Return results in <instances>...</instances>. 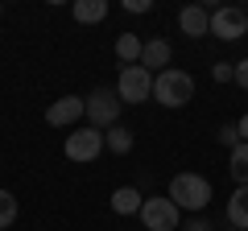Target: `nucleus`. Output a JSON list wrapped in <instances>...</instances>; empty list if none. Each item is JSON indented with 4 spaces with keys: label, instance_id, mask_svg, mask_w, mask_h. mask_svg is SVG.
<instances>
[{
    "label": "nucleus",
    "instance_id": "obj_11",
    "mask_svg": "<svg viewBox=\"0 0 248 231\" xmlns=\"http://www.w3.org/2000/svg\"><path fill=\"white\" fill-rule=\"evenodd\" d=\"M141 202H145V194L137 186H120V190H112V211L116 215H141Z\"/></svg>",
    "mask_w": 248,
    "mask_h": 231
},
{
    "label": "nucleus",
    "instance_id": "obj_24",
    "mask_svg": "<svg viewBox=\"0 0 248 231\" xmlns=\"http://www.w3.org/2000/svg\"><path fill=\"white\" fill-rule=\"evenodd\" d=\"M0 17H4V9H0Z\"/></svg>",
    "mask_w": 248,
    "mask_h": 231
},
{
    "label": "nucleus",
    "instance_id": "obj_20",
    "mask_svg": "<svg viewBox=\"0 0 248 231\" xmlns=\"http://www.w3.org/2000/svg\"><path fill=\"white\" fill-rule=\"evenodd\" d=\"M149 9H153L149 0H124V13H133V17H145Z\"/></svg>",
    "mask_w": 248,
    "mask_h": 231
},
{
    "label": "nucleus",
    "instance_id": "obj_21",
    "mask_svg": "<svg viewBox=\"0 0 248 231\" xmlns=\"http://www.w3.org/2000/svg\"><path fill=\"white\" fill-rule=\"evenodd\" d=\"M232 83H240V87L248 91V58H240V62H236V79H232Z\"/></svg>",
    "mask_w": 248,
    "mask_h": 231
},
{
    "label": "nucleus",
    "instance_id": "obj_15",
    "mask_svg": "<svg viewBox=\"0 0 248 231\" xmlns=\"http://www.w3.org/2000/svg\"><path fill=\"white\" fill-rule=\"evenodd\" d=\"M141 37H137V33H120V37H116V58H120V66H137V62H141Z\"/></svg>",
    "mask_w": 248,
    "mask_h": 231
},
{
    "label": "nucleus",
    "instance_id": "obj_16",
    "mask_svg": "<svg viewBox=\"0 0 248 231\" xmlns=\"http://www.w3.org/2000/svg\"><path fill=\"white\" fill-rule=\"evenodd\" d=\"M228 173H232L236 186H248V144H244V141L228 153Z\"/></svg>",
    "mask_w": 248,
    "mask_h": 231
},
{
    "label": "nucleus",
    "instance_id": "obj_6",
    "mask_svg": "<svg viewBox=\"0 0 248 231\" xmlns=\"http://www.w3.org/2000/svg\"><path fill=\"white\" fill-rule=\"evenodd\" d=\"M62 153H66L71 161H79V165H91V161L104 153V132H99V128H91V124L75 128V132L66 136V144H62Z\"/></svg>",
    "mask_w": 248,
    "mask_h": 231
},
{
    "label": "nucleus",
    "instance_id": "obj_9",
    "mask_svg": "<svg viewBox=\"0 0 248 231\" xmlns=\"http://www.w3.org/2000/svg\"><path fill=\"white\" fill-rule=\"evenodd\" d=\"M178 29H182L186 37H211V9L186 4V9L178 13Z\"/></svg>",
    "mask_w": 248,
    "mask_h": 231
},
{
    "label": "nucleus",
    "instance_id": "obj_7",
    "mask_svg": "<svg viewBox=\"0 0 248 231\" xmlns=\"http://www.w3.org/2000/svg\"><path fill=\"white\" fill-rule=\"evenodd\" d=\"M211 37H219V42L248 37V13L244 9H211Z\"/></svg>",
    "mask_w": 248,
    "mask_h": 231
},
{
    "label": "nucleus",
    "instance_id": "obj_8",
    "mask_svg": "<svg viewBox=\"0 0 248 231\" xmlns=\"http://www.w3.org/2000/svg\"><path fill=\"white\" fill-rule=\"evenodd\" d=\"M83 116H87V99L83 95H62L46 107V124L50 128H71V124H79Z\"/></svg>",
    "mask_w": 248,
    "mask_h": 231
},
{
    "label": "nucleus",
    "instance_id": "obj_22",
    "mask_svg": "<svg viewBox=\"0 0 248 231\" xmlns=\"http://www.w3.org/2000/svg\"><path fill=\"white\" fill-rule=\"evenodd\" d=\"M182 231H211V223H207V219H203V215H195V219L186 223V227H182Z\"/></svg>",
    "mask_w": 248,
    "mask_h": 231
},
{
    "label": "nucleus",
    "instance_id": "obj_4",
    "mask_svg": "<svg viewBox=\"0 0 248 231\" xmlns=\"http://www.w3.org/2000/svg\"><path fill=\"white\" fill-rule=\"evenodd\" d=\"M141 223H145V231H178L182 227V211H178L166 194L161 198L153 194V198L141 202Z\"/></svg>",
    "mask_w": 248,
    "mask_h": 231
},
{
    "label": "nucleus",
    "instance_id": "obj_10",
    "mask_svg": "<svg viewBox=\"0 0 248 231\" xmlns=\"http://www.w3.org/2000/svg\"><path fill=\"white\" fill-rule=\"evenodd\" d=\"M170 58H174V45H170L166 37H149V42L141 45V66L149 74L157 71V66H166V71H170Z\"/></svg>",
    "mask_w": 248,
    "mask_h": 231
},
{
    "label": "nucleus",
    "instance_id": "obj_25",
    "mask_svg": "<svg viewBox=\"0 0 248 231\" xmlns=\"http://www.w3.org/2000/svg\"><path fill=\"white\" fill-rule=\"evenodd\" d=\"M228 231H236V227H228Z\"/></svg>",
    "mask_w": 248,
    "mask_h": 231
},
{
    "label": "nucleus",
    "instance_id": "obj_17",
    "mask_svg": "<svg viewBox=\"0 0 248 231\" xmlns=\"http://www.w3.org/2000/svg\"><path fill=\"white\" fill-rule=\"evenodd\" d=\"M9 223H17V198L13 190H0V227H9Z\"/></svg>",
    "mask_w": 248,
    "mask_h": 231
},
{
    "label": "nucleus",
    "instance_id": "obj_12",
    "mask_svg": "<svg viewBox=\"0 0 248 231\" xmlns=\"http://www.w3.org/2000/svg\"><path fill=\"white\" fill-rule=\"evenodd\" d=\"M228 223L236 231H248V186H236L228 198Z\"/></svg>",
    "mask_w": 248,
    "mask_h": 231
},
{
    "label": "nucleus",
    "instance_id": "obj_23",
    "mask_svg": "<svg viewBox=\"0 0 248 231\" xmlns=\"http://www.w3.org/2000/svg\"><path fill=\"white\" fill-rule=\"evenodd\" d=\"M236 132H240V141H244V144H248V112H244V116H240V124H236Z\"/></svg>",
    "mask_w": 248,
    "mask_h": 231
},
{
    "label": "nucleus",
    "instance_id": "obj_14",
    "mask_svg": "<svg viewBox=\"0 0 248 231\" xmlns=\"http://www.w3.org/2000/svg\"><path fill=\"white\" fill-rule=\"evenodd\" d=\"M104 149L116 153V157H124V153H133V128H124V124H112L104 132Z\"/></svg>",
    "mask_w": 248,
    "mask_h": 231
},
{
    "label": "nucleus",
    "instance_id": "obj_13",
    "mask_svg": "<svg viewBox=\"0 0 248 231\" xmlns=\"http://www.w3.org/2000/svg\"><path fill=\"white\" fill-rule=\"evenodd\" d=\"M71 13H75L79 25H99V21L108 17V0H75Z\"/></svg>",
    "mask_w": 248,
    "mask_h": 231
},
{
    "label": "nucleus",
    "instance_id": "obj_2",
    "mask_svg": "<svg viewBox=\"0 0 248 231\" xmlns=\"http://www.w3.org/2000/svg\"><path fill=\"white\" fill-rule=\"evenodd\" d=\"M153 99H157L161 107H186L190 99H195V74L178 71V66L157 71L153 74Z\"/></svg>",
    "mask_w": 248,
    "mask_h": 231
},
{
    "label": "nucleus",
    "instance_id": "obj_3",
    "mask_svg": "<svg viewBox=\"0 0 248 231\" xmlns=\"http://www.w3.org/2000/svg\"><path fill=\"white\" fill-rule=\"evenodd\" d=\"M120 95H116V87H99V91H91L87 95V116H83V120H87L91 128H99V132H108V128L116 124V120H120Z\"/></svg>",
    "mask_w": 248,
    "mask_h": 231
},
{
    "label": "nucleus",
    "instance_id": "obj_18",
    "mask_svg": "<svg viewBox=\"0 0 248 231\" xmlns=\"http://www.w3.org/2000/svg\"><path fill=\"white\" fill-rule=\"evenodd\" d=\"M211 79L215 83H232V79H236V62H215L211 66Z\"/></svg>",
    "mask_w": 248,
    "mask_h": 231
},
{
    "label": "nucleus",
    "instance_id": "obj_1",
    "mask_svg": "<svg viewBox=\"0 0 248 231\" xmlns=\"http://www.w3.org/2000/svg\"><path fill=\"white\" fill-rule=\"evenodd\" d=\"M170 202L178 206V211H195L203 215L207 202H211V182L203 178V173H174L170 178Z\"/></svg>",
    "mask_w": 248,
    "mask_h": 231
},
{
    "label": "nucleus",
    "instance_id": "obj_19",
    "mask_svg": "<svg viewBox=\"0 0 248 231\" xmlns=\"http://www.w3.org/2000/svg\"><path fill=\"white\" fill-rule=\"evenodd\" d=\"M215 136H219V144H223V149H228V153H232V149H236V144H240V132H236V124H223V128H219V132H215Z\"/></svg>",
    "mask_w": 248,
    "mask_h": 231
},
{
    "label": "nucleus",
    "instance_id": "obj_5",
    "mask_svg": "<svg viewBox=\"0 0 248 231\" xmlns=\"http://www.w3.org/2000/svg\"><path fill=\"white\" fill-rule=\"evenodd\" d=\"M116 95H120V103H145V99H153V74L145 71L141 62L137 66H120Z\"/></svg>",
    "mask_w": 248,
    "mask_h": 231
}]
</instances>
